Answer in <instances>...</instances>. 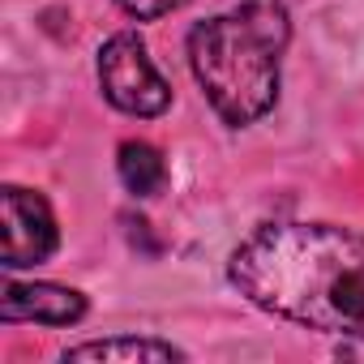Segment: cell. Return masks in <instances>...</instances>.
Listing matches in <instances>:
<instances>
[{
    "mask_svg": "<svg viewBox=\"0 0 364 364\" xmlns=\"http://www.w3.org/2000/svg\"><path fill=\"white\" fill-rule=\"evenodd\" d=\"M291 39L283 0H245L236 14H219L189 35V65L215 112L245 129L279 99V56Z\"/></svg>",
    "mask_w": 364,
    "mask_h": 364,
    "instance_id": "7a4b0ae2",
    "label": "cell"
},
{
    "mask_svg": "<svg viewBox=\"0 0 364 364\" xmlns=\"http://www.w3.org/2000/svg\"><path fill=\"white\" fill-rule=\"evenodd\" d=\"M116 5H120L129 18H137V22H154V18H167V14H176V9H185L189 0H116Z\"/></svg>",
    "mask_w": 364,
    "mask_h": 364,
    "instance_id": "ba28073f",
    "label": "cell"
},
{
    "mask_svg": "<svg viewBox=\"0 0 364 364\" xmlns=\"http://www.w3.org/2000/svg\"><path fill=\"white\" fill-rule=\"evenodd\" d=\"M116 171L124 180V189L137 198H154L167 185V163L150 141H124L116 154Z\"/></svg>",
    "mask_w": 364,
    "mask_h": 364,
    "instance_id": "52a82bcc",
    "label": "cell"
},
{
    "mask_svg": "<svg viewBox=\"0 0 364 364\" xmlns=\"http://www.w3.org/2000/svg\"><path fill=\"white\" fill-rule=\"evenodd\" d=\"M69 360H99V364H176L185 360V351L159 343V338H103V343H82L65 351Z\"/></svg>",
    "mask_w": 364,
    "mask_h": 364,
    "instance_id": "8992f818",
    "label": "cell"
},
{
    "mask_svg": "<svg viewBox=\"0 0 364 364\" xmlns=\"http://www.w3.org/2000/svg\"><path fill=\"white\" fill-rule=\"evenodd\" d=\"M0 317L5 321H43V326H73L86 317V296L60 283H5L0 291Z\"/></svg>",
    "mask_w": 364,
    "mask_h": 364,
    "instance_id": "5b68a950",
    "label": "cell"
},
{
    "mask_svg": "<svg viewBox=\"0 0 364 364\" xmlns=\"http://www.w3.org/2000/svg\"><path fill=\"white\" fill-rule=\"evenodd\" d=\"M0 262L5 270H26V266H39L56 253V219H52V206L31 193V189H18V185H5L0 189Z\"/></svg>",
    "mask_w": 364,
    "mask_h": 364,
    "instance_id": "277c9868",
    "label": "cell"
},
{
    "mask_svg": "<svg viewBox=\"0 0 364 364\" xmlns=\"http://www.w3.org/2000/svg\"><path fill=\"white\" fill-rule=\"evenodd\" d=\"M99 86L112 107L141 120L167 112L171 103V86L159 77V69L146 56V43L133 31H120L99 48Z\"/></svg>",
    "mask_w": 364,
    "mask_h": 364,
    "instance_id": "3957f363",
    "label": "cell"
},
{
    "mask_svg": "<svg viewBox=\"0 0 364 364\" xmlns=\"http://www.w3.org/2000/svg\"><path fill=\"white\" fill-rule=\"evenodd\" d=\"M228 270L257 309L364 338V236L334 223H270L232 253Z\"/></svg>",
    "mask_w": 364,
    "mask_h": 364,
    "instance_id": "6da1fadb",
    "label": "cell"
}]
</instances>
